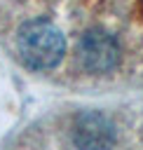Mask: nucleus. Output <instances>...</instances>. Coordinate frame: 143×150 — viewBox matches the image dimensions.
Here are the masks:
<instances>
[{
	"label": "nucleus",
	"mask_w": 143,
	"mask_h": 150,
	"mask_svg": "<svg viewBox=\"0 0 143 150\" xmlns=\"http://www.w3.org/2000/svg\"><path fill=\"white\" fill-rule=\"evenodd\" d=\"M16 45H19L21 61L33 70L54 68L63 59V49H66L61 30L45 19H33L23 23Z\"/></svg>",
	"instance_id": "nucleus-1"
},
{
	"label": "nucleus",
	"mask_w": 143,
	"mask_h": 150,
	"mask_svg": "<svg viewBox=\"0 0 143 150\" xmlns=\"http://www.w3.org/2000/svg\"><path fill=\"white\" fill-rule=\"evenodd\" d=\"M77 56L89 73H108L117 66L120 47L108 30L89 28L77 42Z\"/></svg>",
	"instance_id": "nucleus-2"
},
{
	"label": "nucleus",
	"mask_w": 143,
	"mask_h": 150,
	"mask_svg": "<svg viewBox=\"0 0 143 150\" xmlns=\"http://www.w3.org/2000/svg\"><path fill=\"white\" fill-rule=\"evenodd\" d=\"M73 143L80 148H105L113 143V127L98 112H87L77 120Z\"/></svg>",
	"instance_id": "nucleus-3"
}]
</instances>
